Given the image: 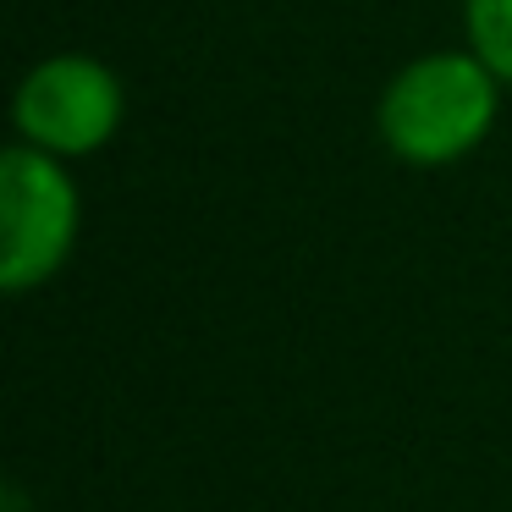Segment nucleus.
Returning <instances> with one entry per match:
<instances>
[{"label": "nucleus", "mask_w": 512, "mask_h": 512, "mask_svg": "<svg viewBox=\"0 0 512 512\" xmlns=\"http://www.w3.org/2000/svg\"><path fill=\"white\" fill-rule=\"evenodd\" d=\"M501 78L474 50L419 56L380 94V138L408 166H452L485 144Z\"/></svg>", "instance_id": "obj_1"}, {"label": "nucleus", "mask_w": 512, "mask_h": 512, "mask_svg": "<svg viewBox=\"0 0 512 512\" xmlns=\"http://www.w3.org/2000/svg\"><path fill=\"white\" fill-rule=\"evenodd\" d=\"M78 243V188L56 155L12 144L0 160V287L28 292L67 265Z\"/></svg>", "instance_id": "obj_2"}, {"label": "nucleus", "mask_w": 512, "mask_h": 512, "mask_svg": "<svg viewBox=\"0 0 512 512\" xmlns=\"http://www.w3.org/2000/svg\"><path fill=\"white\" fill-rule=\"evenodd\" d=\"M122 127V83L94 56H50L17 89V133L23 144L56 160L94 155Z\"/></svg>", "instance_id": "obj_3"}, {"label": "nucleus", "mask_w": 512, "mask_h": 512, "mask_svg": "<svg viewBox=\"0 0 512 512\" xmlns=\"http://www.w3.org/2000/svg\"><path fill=\"white\" fill-rule=\"evenodd\" d=\"M463 23H468V50L501 83H512V0H463Z\"/></svg>", "instance_id": "obj_4"}]
</instances>
